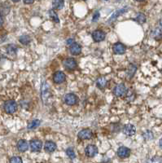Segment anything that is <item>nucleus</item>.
I'll list each match as a JSON object with an SVG mask.
<instances>
[{"label": "nucleus", "instance_id": "f257e3e1", "mask_svg": "<svg viewBox=\"0 0 162 163\" xmlns=\"http://www.w3.org/2000/svg\"><path fill=\"white\" fill-rule=\"evenodd\" d=\"M18 105L16 101H7L4 104V110L7 114H12L16 112Z\"/></svg>", "mask_w": 162, "mask_h": 163}, {"label": "nucleus", "instance_id": "f03ea898", "mask_svg": "<svg viewBox=\"0 0 162 163\" xmlns=\"http://www.w3.org/2000/svg\"><path fill=\"white\" fill-rule=\"evenodd\" d=\"M63 65L68 70H74L78 67L77 61L73 58H67L63 61Z\"/></svg>", "mask_w": 162, "mask_h": 163}, {"label": "nucleus", "instance_id": "7ed1b4c3", "mask_svg": "<svg viewBox=\"0 0 162 163\" xmlns=\"http://www.w3.org/2000/svg\"><path fill=\"white\" fill-rule=\"evenodd\" d=\"M126 92L127 89L126 87V86H125L124 84H119V85H117L114 88L113 94L115 95L117 97H122V96L126 94Z\"/></svg>", "mask_w": 162, "mask_h": 163}, {"label": "nucleus", "instance_id": "20e7f679", "mask_svg": "<svg viewBox=\"0 0 162 163\" xmlns=\"http://www.w3.org/2000/svg\"><path fill=\"white\" fill-rule=\"evenodd\" d=\"M30 148L33 152H39L42 148V142L40 139H32L29 143Z\"/></svg>", "mask_w": 162, "mask_h": 163}, {"label": "nucleus", "instance_id": "39448f33", "mask_svg": "<svg viewBox=\"0 0 162 163\" xmlns=\"http://www.w3.org/2000/svg\"><path fill=\"white\" fill-rule=\"evenodd\" d=\"M78 96H76L75 94H73V93H69V94H67L65 96V102L66 105H74L78 103Z\"/></svg>", "mask_w": 162, "mask_h": 163}, {"label": "nucleus", "instance_id": "423d86ee", "mask_svg": "<svg viewBox=\"0 0 162 163\" xmlns=\"http://www.w3.org/2000/svg\"><path fill=\"white\" fill-rule=\"evenodd\" d=\"M66 79V76L65 74L61 71L56 72L53 75V82L56 84H60L63 83Z\"/></svg>", "mask_w": 162, "mask_h": 163}, {"label": "nucleus", "instance_id": "0eeeda50", "mask_svg": "<svg viewBox=\"0 0 162 163\" xmlns=\"http://www.w3.org/2000/svg\"><path fill=\"white\" fill-rule=\"evenodd\" d=\"M105 33L102 30H100V29H97L96 31L93 32L92 34V38H93L94 41L96 42V43H99V42H102V41L104 40L105 38Z\"/></svg>", "mask_w": 162, "mask_h": 163}, {"label": "nucleus", "instance_id": "6e6552de", "mask_svg": "<svg viewBox=\"0 0 162 163\" xmlns=\"http://www.w3.org/2000/svg\"><path fill=\"white\" fill-rule=\"evenodd\" d=\"M117 155L119 157H121V158L122 159L127 158V157H129L130 155V149L128 148L127 147L122 146V147H120L118 148Z\"/></svg>", "mask_w": 162, "mask_h": 163}, {"label": "nucleus", "instance_id": "1a4fd4ad", "mask_svg": "<svg viewBox=\"0 0 162 163\" xmlns=\"http://www.w3.org/2000/svg\"><path fill=\"white\" fill-rule=\"evenodd\" d=\"M78 136L81 139H91L93 136V133L90 129H84L78 133Z\"/></svg>", "mask_w": 162, "mask_h": 163}, {"label": "nucleus", "instance_id": "9d476101", "mask_svg": "<svg viewBox=\"0 0 162 163\" xmlns=\"http://www.w3.org/2000/svg\"><path fill=\"white\" fill-rule=\"evenodd\" d=\"M85 153L88 157H94L98 153V148L95 145H88L85 149Z\"/></svg>", "mask_w": 162, "mask_h": 163}, {"label": "nucleus", "instance_id": "9b49d317", "mask_svg": "<svg viewBox=\"0 0 162 163\" xmlns=\"http://www.w3.org/2000/svg\"><path fill=\"white\" fill-rule=\"evenodd\" d=\"M123 132L124 134L127 136H132L134 135L135 134L136 132V128L134 125H131V124H127L123 128Z\"/></svg>", "mask_w": 162, "mask_h": 163}, {"label": "nucleus", "instance_id": "f8f14e48", "mask_svg": "<svg viewBox=\"0 0 162 163\" xmlns=\"http://www.w3.org/2000/svg\"><path fill=\"white\" fill-rule=\"evenodd\" d=\"M126 46L121 43H117L113 45V52L117 55H123L126 52Z\"/></svg>", "mask_w": 162, "mask_h": 163}, {"label": "nucleus", "instance_id": "ddd939ff", "mask_svg": "<svg viewBox=\"0 0 162 163\" xmlns=\"http://www.w3.org/2000/svg\"><path fill=\"white\" fill-rule=\"evenodd\" d=\"M69 51H70V53L73 55V56H78L82 52V47L78 43H74L70 45Z\"/></svg>", "mask_w": 162, "mask_h": 163}, {"label": "nucleus", "instance_id": "4468645a", "mask_svg": "<svg viewBox=\"0 0 162 163\" xmlns=\"http://www.w3.org/2000/svg\"><path fill=\"white\" fill-rule=\"evenodd\" d=\"M56 148H57V146H56V144L54 143L53 141H46L44 145V149L46 152H54V151H56Z\"/></svg>", "mask_w": 162, "mask_h": 163}, {"label": "nucleus", "instance_id": "2eb2a0df", "mask_svg": "<svg viewBox=\"0 0 162 163\" xmlns=\"http://www.w3.org/2000/svg\"><path fill=\"white\" fill-rule=\"evenodd\" d=\"M29 148V144L27 143L26 140L24 139H20L18 141L17 143V149L21 152H24L25 151H27Z\"/></svg>", "mask_w": 162, "mask_h": 163}, {"label": "nucleus", "instance_id": "dca6fc26", "mask_svg": "<svg viewBox=\"0 0 162 163\" xmlns=\"http://www.w3.org/2000/svg\"><path fill=\"white\" fill-rule=\"evenodd\" d=\"M126 11H127V8H122V9H120V10H118V11H115V12L112 15L111 17L109 18V22L111 23V22H113V21H114V20H115L118 17V16H120V15H122V13L126 12Z\"/></svg>", "mask_w": 162, "mask_h": 163}, {"label": "nucleus", "instance_id": "f3484780", "mask_svg": "<svg viewBox=\"0 0 162 163\" xmlns=\"http://www.w3.org/2000/svg\"><path fill=\"white\" fill-rule=\"evenodd\" d=\"M96 85L100 89H103L107 86V79L104 77H100L96 81Z\"/></svg>", "mask_w": 162, "mask_h": 163}, {"label": "nucleus", "instance_id": "a211bd4d", "mask_svg": "<svg viewBox=\"0 0 162 163\" xmlns=\"http://www.w3.org/2000/svg\"><path fill=\"white\" fill-rule=\"evenodd\" d=\"M151 36L156 40H160L162 38V31L160 29H155L151 32Z\"/></svg>", "mask_w": 162, "mask_h": 163}, {"label": "nucleus", "instance_id": "6ab92c4d", "mask_svg": "<svg viewBox=\"0 0 162 163\" xmlns=\"http://www.w3.org/2000/svg\"><path fill=\"white\" fill-rule=\"evenodd\" d=\"M64 5H65L64 0H54L53 2H52V7L54 9H56V10L62 9L64 7Z\"/></svg>", "mask_w": 162, "mask_h": 163}, {"label": "nucleus", "instance_id": "aec40b11", "mask_svg": "<svg viewBox=\"0 0 162 163\" xmlns=\"http://www.w3.org/2000/svg\"><path fill=\"white\" fill-rule=\"evenodd\" d=\"M134 20H135L136 22L139 23V24H143V23L146 22V16H145V15L143 13H139L138 15H137V16H136Z\"/></svg>", "mask_w": 162, "mask_h": 163}, {"label": "nucleus", "instance_id": "412c9836", "mask_svg": "<svg viewBox=\"0 0 162 163\" xmlns=\"http://www.w3.org/2000/svg\"><path fill=\"white\" fill-rule=\"evenodd\" d=\"M40 120H38V119H34V120H33L32 122H30L29 123V125H28V129L29 130H33L35 129V128H37L38 127V126L40 125Z\"/></svg>", "mask_w": 162, "mask_h": 163}, {"label": "nucleus", "instance_id": "4be33fe9", "mask_svg": "<svg viewBox=\"0 0 162 163\" xmlns=\"http://www.w3.org/2000/svg\"><path fill=\"white\" fill-rule=\"evenodd\" d=\"M19 41H20V43H22L23 45H27L31 42V38H30L29 35H27V34H24V35H22L21 37H20Z\"/></svg>", "mask_w": 162, "mask_h": 163}, {"label": "nucleus", "instance_id": "5701e85b", "mask_svg": "<svg viewBox=\"0 0 162 163\" xmlns=\"http://www.w3.org/2000/svg\"><path fill=\"white\" fill-rule=\"evenodd\" d=\"M49 16H50L51 19L53 20L54 22H56V23L60 22V19H59V17H58L57 13H56V11H54L53 9H51V10L49 11Z\"/></svg>", "mask_w": 162, "mask_h": 163}, {"label": "nucleus", "instance_id": "b1692460", "mask_svg": "<svg viewBox=\"0 0 162 163\" xmlns=\"http://www.w3.org/2000/svg\"><path fill=\"white\" fill-rule=\"evenodd\" d=\"M7 52L9 55H14L17 52V47L15 45H8L7 47Z\"/></svg>", "mask_w": 162, "mask_h": 163}, {"label": "nucleus", "instance_id": "393cba45", "mask_svg": "<svg viewBox=\"0 0 162 163\" xmlns=\"http://www.w3.org/2000/svg\"><path fill=\"white\" fill-rule=\"evenodd\" d=\"M66 154L70 159H74L76 157L75 152H74L73 149L71 148H69L66 150Z\"/></svg>", "mask_w": 162, "mask_h": 163}, {"label": "nucleus", "instance_id": "a878e982", "mask_svg": "<svg viewBox=\"0 0 162 163\" xmlns=\"http://www.w3.org/2000/svg\"><path fill=\"white\" fill-rule=\"evenodd\" d=\"M143 137L146 139H153V134L150 131H147L144 134H143Z\"/></svg>", "mask_w": 162, "mask_h": 163}, {"label": "nucleus", "instance_id": "bb28decb", "mask_svg": "<svg viewBox=\"0 0 162 163\" xmlns=\"http://www.w3.org/2000/svg\"><path fill=\"white\" fill-rule=\"evenodd\" d=\"M10 162L12 163H20L22 162V160L20 158V157H13L10 159Z\"/></svg>", "mask_w": 162, "mask_h": 163}, {"label": "nucleus", "instance_id": "cd10ccee", "mask_svg": "<svg viewBox=\"0 0 162 163\" xmlns=\"http://www.w3.org/2000/svg\"><path fill=\"white\" fill-rule=\"evenodd\" d=\"M99 18H100V12H99V11H96V13L94 14L93 18H92V20L95 22V21H96V20L99 19Z\"/></svg>", "mask_w": 162, "mask_h": 163}, {"label": "nucleus", "instance_id": "c85d7f7f", "mask_svg": "<svg viewBox=\"0 0 162 163\" xmlns=\"http://www.w3.org/2000/svg\"><path fill=\"white\" fill-rule=\"evenodd\" d=\"M25 4H31L35 0H23Z\"/></svg>", "mask_w": 162, "mask_h": 163}, {"label": "nucleus", "instance_id": "c756f323", "mask_svg": "<svg viewBox=\"0 0 162 163\" xmlns=\"http://www.w3.org/2000/svg\"><path fill=\"white\" fill-rule=\"evenodd\" d=\"M74 43H75V41H74V39H72V38H69V40L67 41V43L69 45H71Z\"/></svg>", "mask_w": 162, "mask_h": 163}, {"label": "nucleus", "instance_id": "7c9ffc66", "mask_svg": "<svg viewBox=\"0 0 162 163\" xmlns=\"http://www.w3.org/2000/svg\"><path fill=\"white\" fill-rule=\"evenodd\" d=\"M3 24V18H2V16L0 15V26Z\"/></svg>", "mask_w": 162, "mask_h": 163}, {"label": "nucleus", "instance_id": "2f4dec72", "mask_svg": "<svg viewBox=\"0 0 162 163\" xmlns=\"http://www.w3.org/2000/svg\"><path fill=\"white\" fill-rule=\"evenodd\" d=\"M159 145H160V148H162V139L160 140V142H159Z\"/></svg>", "mask_w": 162, "mask_h": 163}, {"label": "nucleus", "instance_id": "473e14b6", "mask_svg": "<svg viewBox=\"0 0 162 163\" xmlns=\"http://www.w3.org/2000/svg\"><path fill=\"white\" fill-rule=\"evenodd\" d=\"M160 27H162V18L160 20Z\"/></svg>", "mask_w": 162, "mask_h": 163}, {"label": "nucleus", "instance_id": "72a5a7b5", "mask_svg": "<svg viewBox=\"0 0 162 163\" xmlns=\"http://www.w3.org/2000/svg\"><path fill=\"white\" fill-rule=\"evenodd\" d=\"M12 1H13L14 2H19L20 0H12Z\"/></svg>", "mask_w": 162, "mask_h": 163}, {"label": "nucleus", "instance_id": "f704fd0d", "mask_svg": "<svg viewBox=\"0 0 162 163\" xmlns=\"http://www.w3.org/2000/svg\"><path fill=\"white\" fill-rule=\"evenodd\" d=\"M135 1H138V2H143V1H144V0H135Z\"/></svg>", "mask_w": 162, "mask_h": 163}, {"label": "nucleus", "instance_id": "c9c22d12", "mask_svg": "<svg viewBox=\"0 0 162 163\" xmlns=\"http://www.w3.org/2000/svg\"><path fill=\"white\" fill-rule=\"evenodd\" d=\"M105 1H108V0H105Z\"/></svg>", "mask_w": 162, "mask_h": 163}]
</instances>
